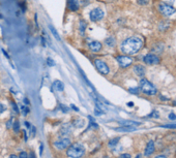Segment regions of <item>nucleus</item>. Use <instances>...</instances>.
Here are the masks:
<instances>
[{"mask_svg":"<svg viewBox=\"0 0 176 158\" xmlns=\"http://www.w3.org/2000/svg\"><path fill=\"white\" fill-rule=\"evenodd\" d=\"M143 47V41L139 36H132L126 38L123 43H121V52L126 53V55H134L138 53Z\"/></svg>","mask_w":176,"mask_h":158,"instance_id":"nucleus-1","label":"nucleus"},{"mask_svg":"<svg viewBox=\"0 0 176 158\" xmlns=\"http://www.w3.org/2000/svg\"><path fill=\"white\" fill-rule=\"evenodd\" d=\"M67 154L69 157L80 158L85 154V148L82 144H80V143H76V144L69 145Z\"/></svg>","mask_w":176,"mask_h":158,"instance_id":"nucleus-2","label":"nucleus"},{"mask_svg":"<svg viewBox=\"0 0 176 158\" xmlns=\"http://www.w3.org/2000/svg\"><path fill=\"white\" fill-rule=\"evenodd\" d=\"M140 89L144 94L146 95H156V88L152 83L147 81L146 79H142L140 81Z\"/></svg>","mask_w":176,"mask_h":158,"instance_id":"nucleus-3","label":"nucleus"},{"mask_svg":"<svg viewBox=\"0 0 176 158\" xmlns=\"http://www.w3.org/2000/svg\"><path fill=\"white\" fill-rule=\"evenodd\" d=\"M104 16H105V13H104L103 9L100 8V7H95V8H93L92 10H90V13H89L90 20L93 21V22L101 21L102 19L104 18Z\"/></svg>","mask_w":176,"mask_h":158,"instance_id":"nucleus-4","label":"nucleus"},{"mask_svg":"<svg viewBox=\"0 0 176 158\" xmlns=\"http://www.w3.org/2000/svg\"><path fill=\"white\" fill-rule=\"evenodd\" d=\"M158 11H160L163 16L170 17V16H172V15L175 14L176 10L173 6H171V5L166 4V3H162V4H160V6H158Z\"/></svg>","mask_w":176,"mask_h":158,"instance_id":"nucleus-5","label":"nucleus"},{"mask_svg":"<svg viewBox=\"0 0 176 158\" xmlns=\"http://www.w3.org/2000/svg\"><path fill=\"white\" fill-rule=\"evenodd\" d=\"M94 65H95L96 69L101 72L102 75L106 76V75H108V73L110 72V68L108 67V65L103 61V60H100V59H96V60H94Z\"/></svg>","mask_w":176,"mask_h":158,"instance_id":"nucleus-6","label":"nucleus"},{"mask_svg":"<svg viewBox=\"0 0 176 158\" xmlns=\"http://www.w3.org/2000/svg\"><path fill=\"white\" fill-rule=\"evenodd\" d=\"M143 61L148 65H154V64H158L161 62V59L158 56H156V54H147L143 58Z\"/></svg>","mask_w":176,"mask_h":158,"instance_id":"nucleus-7","label":"nucleus"},{"mask_svg":"<svg viewBox=\"0 0 176 158\" xmlns=\"http://www.w3.org/2000/svg\"><path fill=\"white\" fill-rule=\"evenodd\" d=\"M69 145H71V140L67 138H61V140L57 141V142H55L54 147L57 150H63V149H67Z\"/></svg>","mask_w":176,"mask_h":158,"instance_id":"nucleus-8","label":"nucleus"},{"mask_svg":"<svg viewBox=\"0 0 176 158\" xmlns=\"http://www.w3.org/2000/svg\"><path fill=\"white\" fill-rule=\"evenodd\" d=\"M116 60L118 61L119 65L121 67H128L133 63V59L128 56H117Z\"/></svg>","mask_w":176,"mask_h":158,"instance_id":"nucleus-9","label":"nucleus"},{"mask_svg":"<svg viewBox=\"0 0 176 158\" xmlns=\"http://www.w3.org/2000/svg\"><path fill=\"white\" fill-rule=\"evenodd\" d=\"M89 49L92 52H100L102 49V43L97 41H92L89 43Z\"/></svg>","mask_w":176,"mask_h":158,"instance_id":"nucleus-10","label":"nucleus"},{"mask_svg":"<svg viewBox=\"0 0 176 158\" xmlns=\"http://www.w3.org/2000/svg\"><path fill=\"white\" fill-rule=\"evenodd\" d=\"M153 152H154V142H153V141H149L148 144L146 145L144 154L146 156H150Z\"/></svg>","mask_w":176,"mask_h":158,"instance_id":"nucleus-11","label":"nucleus"},{"mask_svg":"<svg viewBox=\"0 0 176 158\" xmlns=\"http://www.w3.org/2000/svg\"><path fill=\"white\" fill-rule=\"evenodd\" d=\"M134 71L136 72V75L138 77H144L145 76V67L144 66L140 65V64H137V65L134 66Z\"/></svg>","mask_w":176,"mask_h":158,"instance_id":"nucleus-12","label":"nucleus"},{"mask_svg":"<svg viewBox=\"0 0 176 158\" xmlns=\"http://www.w3.org/2000/svg\"><path fill=\"white\" fill-rule=\"evenodd\" d=\"M67 7L71 11H76L79 8V3L77 0H69L67 1Z\"/></svg>","mask_w":176,"mask_h":158,"instance_id":"nucleus-13","label":"nucleus"},{"mask_svg":"<svg viewBox=\"0 0 176 158\" xmlns=\"http://www.w3.org/2000/svg\"><path fill=\"white\" fill-rule=\"evenodd\" d=\"M53 88H54V90H56V91H63L64 85L61 81H58L57 80V81H55L54 83H53Z\"/></svg>","mask_w":176,"mask_h":158,"instance_id":"nucleus-14","label":"nucleus"},{"mask_svg":"<svg viewBox=\"0 0 176 158\" xmlns=\"http://www.w3.org/2000/svg\"><path fill=\"white\" fill-rule=\"evenodd\" d=\"M105 43L108 45V47L113 48V47H115V45H116V39H115V37H113V36H110V37H108V38L105 39Z\"/></svg>","mask_w":176,"mask_h":158,"instance_id":"nucleus-15","label":"nucleus"},{"mask_svg":"<svg viewBox=\"0 0 176 158\" xmlns=\"http://www.w3.org/2000/svg\"><path fill=\"white\" fill-rule=\"evenodd\" d=\"M120 124L123 125V126H139L141 123L136 122V121H120Z\"/></svg>","mask_w":176,"mask_h":158,"instance_id":"nucleus-16","label":"nucleus"},{"mask_svg":"<svg viewBox=\"0 0 176 158\" xmlns=\"http://www.w3.org/2000/svg\"><path fill=\"white\" fill-rule=\"evenodd\" d=\"M135 127L134 126H122L120 128H116L117 131H133L135 130Z\"/></svg>","mask_w":176,"mask_h":158,"instance_id":"nucleus-17","label":"nucleus"},{"mask_svg":"<svg viewBox=\"0 0 176 158\" xmlns=\"http://www.w3.org/2000/svg\"><path fill=\"white\" fill-rule=\"evenodd\" d=\"M95 104H96V108H98V110H101V111H106V106H104L103 103H102L101 101H98V100H95Z\"/></svg>","mask_w":176,"mask_h":158,"instance_id":"nucleus-18","label":"nucleus"},{"mask_svg":"<svg viewBox=\"0 0 176 158\" xmlns=\"http://www.w3.org/2000/svg\"><path fill=\"white\" fill-rule=\"evenodd\" d=\"M118 142H119V138H113V140H111L109 142V147H114V146H116V145L118 144Z\"/></svg>","mask_w":176,"mask_h":158,"instance_id":"nucleus-19","label":"nucleus"},{"mask_svg":"<svg viewBox=\"0 0 176 158\" xmlns=\"http://www.w3.org/2000/svg\"><path fill=\"white\" fill-rule=\"evenodd\" d=\"M50 30H51V32L53 33V35L55 36V38L56 39H60V36H59V34L57 33V31H56V29H55L53 26H50Z\"/></svg>","mask_w":176,"mask_h":158,"instance_id":"nucleus-20","label":"nucleus"},{"mask_svg":"<svg viewBox=\"0 0 176 158\" xmlns=\"http://www.w3.org/2000/svg\"><path fill=\"white\" fill-rule=\"evenodd\" d=\"M21 110H22V114H23L24 116H26L28 113H29V108H25V106H21Z\"/></svg>","mask_w":176,"mask_h":158,"instance_id":"nucleus-21","label":"nucleus"},{"mask_svg":"<svg viewBox=\"0 0 176 158\" xmlns=\"http://www.w3.org/2000/svg\"><path fill=\"white\" fill-rule=\"evenodd\" d=\"M85 27H86V24H85V22H84V21H81V22H80L81 33H83V31H85Z\"/></svg>","mask_w":176,"mask_h":158,"instance_id":"nucleus-22","label":"nucleus"},{"mask_svg":"<svg viewBox=\"0 0 176 158\" xmlns=\"http://www.w3.org/2000/svg\"><path fill=\"white\" fill-rule=\"evenodd\" d=\"M138 3L141 5H145V4H148L149 3V0H138Z\"/></svg>","mask_w":176,"mask_h":158,"instance_id":"nucleus-23","label":"nucleus"},{"mask_svg":"<svg viewBox=\"0 0 176 158\" xmlns=\"http://www.w3.org/2000/svg\"><path fill=\"white\" fill-rule=\"evenodd\" d=\"M149 117H154V118H158V111H153L152 113L149 115Z\"/></svg>","mask_w":176,"mask_h":158,"instance_id":"nucleus-24","label":"nucleus"},{"mask_svg":"<svg viewBox=\"0 0 176 158\" xmlns=\"http://www.w3.org/2000/svg\"><path fill=\"white\" fill-rule=\"evenodd\" d=\"M162 127H164V128H171V129H174V128H176V124L164 125V126H162Z\"/></svg>","mask_w":176,"mask_h":158,"instance_id":"nucleus-25","label":"nucleus"},{"mask_svg":"<svg viewBox=\"0 0 176 158\" xmlns=\"http://www.w3.org/2000/svg\"><path fill=\"white\" fill-rule=\"evenodd\" d=\"M19 127H20V124H19L18 121H16V122H15V124H14V130L16 131V132L19 130Z\"/></svg>","mask_w":176,"mask_h":158,"instance_id":"nucleus-26","label":"nucleus"},{"mask_svg":"<svg viewBox=\"0 0 176 158\" xmlns=\"http://www.w3.org/2000/svg\"><path fill=\"white\" fill-rule=\"evenodd\" d=\"M19 158H28V155L26 152H21L20 155H19Z\"/></svg>","mask_w":176,"mask_h":158,"instance_id":"nucleus-27","label":"nucleus"},{"mask_svg":"<svg viewBox=\"0 0 176 158\" xmlns=\"http://www.w3.org/2000/svg\"><path fill=\"white\" fill-rule=\"evenodd\" d=\"M119 158H132V157H130V154H128V153H124V154H121V155L119 156Z\"/></svg>","mask_w":176,"mask_h":158,"instance_id":"nucleus-28","label":"nucleus"},{"mask_svg":"<svg viewBox=\"0 0 176 158\" xmlns=\"http://www.w3.org/2000/svg\"><path fill=\"white\" fill-rule=\"evenodd\" d=\"M48 64H49L50 66H54V65H55V62L53 61V60H52L51 58H48Z\"/></svg>","mask_w":176,"mask_h":158,"instance_id":"nucleus-29","label":"nucleus"},{"mask_svg":"<svg viewBox=\"0 0 176 158\" xmlns=\"http://www.w3.org/2000/svg\"><path fill=\"white\" fill-rule=\"evenodd\" d=\"M12 123H13V118H12L11 120H9L8 122H7V124H6V127H7V128H11V127H13Z\"/></svg>","mask_w":176,"mask_h":158,"instance_id":"nucleus-30","label":"nucleus"},{"mask_svg":"<svg viewBox=\"0 0 176 158\" xmlns=\"http://www.w3.org/2000/svg\"><path fill=\"white\" fill-rule=\"evenodd\" d=\"M12 106H13V108H14V110H15V112H16V113H18V106H16V103H15L14 101H12Z\"/></svg>","mask_w":176,"mask_h":158,"instance_id":"nucleus-31","label":"nucleus"},{"mask_svg":"<svg viewBox=\"0 0 176 158\" xmlns=\"http://www.w3.org/2000/svg\"><path fill=\"white\" fill-rule=\"evenodd\" d=\"M4 111H5V106H3V104L0 103V114H2Z\"/></svg>","mask_w":176,"mask_h":158,"instance_id":"nucleus-32","label":"nucleus"},{"mask_svg":"<svg viewBox=\"0 0 176 158\" xmlns=\"http://www.w3.org/2000/svg\"><path fill=\"white\" fill-rule=\"evenodd\" d=\"M169 119H170V120H175V119H176L175 114H173V113L170 114V115H169Z\"/></svg>","mask_w":176,"mask_h":158,"instance_id":"nucleus-33","label":"nucleus"},{"mask_svg":"<svg viewBox=\"0 0 176 158\" xmlns=\"http://www.w3.org/2000/svg\"><path fill=\"white\" fill-rule=\"evenodd\" d=\"M29 158H36V156H35L34 152H30V154H29Z\"/></svg>","mask_w":176,"mask_h":158,"instance_id":"nucleus-34","label":"nucleus"},{"mask_svg":"<svg viewBox=\"0 0 176 158\" xmlns=\"http://www.w3.org/2000/svg\"><path fill=\"white\" fill-rule=\"evenodd\" d=\"M138 89H130V92H133V93H136V94H137L138 93Z\"/></svg>","mask_w":176,"mask_h":158,"instance_id":"nucleus-35","label":"nucleus"},{"mask_svg":"<svg viewBox=\"0 0 176 158\" xmlns=\"http://www.w3.org/2000/svg\"><path fill=\"white\" fill-rule=\"evenodd\" d=\"M156 158H167L166 156H164V155H158V156H156Z\"/></svg>","mask_w":176,"mask_h":158,"instance_id":"nucleus-36","label":"nucleus"},{"mask_svg":"<svg viewBox=\"0 0 176 158\" xmlns=\"http://www.w3.org/2000/svg\"><path fill=\"white\" fill-rule=\"evenodd\" d=\"M72 108H74V110H75L76 112H78V111H79V108H76L75 106H72Z\"/></svg>","mask_w":176,"mask_h":158,"instance_id":"nucleus-37","label":"nucleus"},{"mask_svg":"<svg viewBox=\"0 0 176 158\" xmlns=\"http://www.w3.org/2000/svg\"><path fill=\"white\" fill-rule=\"evenodd\" d=\"M24 102H25V104H29V100H28L27 98H25V99H24Z\"/></svg>","mask_w":176,"mask_h":158,"instance_id":"nucleus-38","label":"nucleus"},{"mask_svg":"<svg viewBox=\"0 0 176 158\" xmlns=\"http://www.w3.org/2000/svg\"><path fill=\"white\" fill-rule=\"evenodd\" d=\"M8 158H18V157H17L16 155H11V156H9Z\"/></svg>","mask_w":176,"mask_h":158,"instance_id":"nucleus-39","label":"nucleus"},{"mask_svg":"<svg viewBox=\"0 0 176 158\" xmlns=\"http://www.w3.org/2000/svg\"><path fill=\"white\" fill-rule=\"evenodd\" d=\"M136 158H141V155H138V156H137V157H136Z\"/></svg>","mask_w":176,"mask_h":158,"instance_id":"nucleus-40","label":"nucleus"},{"mask_svg":"<svg viewBox=\"0 0 176 158\" xmlns=\"http://www.w3.org/2000/svg\"><path fill=\"white\" fill-rule=\"evenodd\" d=\"M173 104H174V106H176V100H175V101H174V103H173Z\"/></svg>","mask_w":176,"mask_h":158,"instance_id":"nucleus-41","label":"nucleus"},{"mask_svg":"<svg viewBox=\"0 0 176 158\" xmlns=\"http://www.w3.org/2000/svg\"><path fill=\"white\" fill-rule=\"evenodd\" d=\"M105 158H107V157H105Z\"/></svg>","mask_w":176,"mask_h":158,"instance_id":"nucleus-42","label":"nucleus"}]
</instances>
